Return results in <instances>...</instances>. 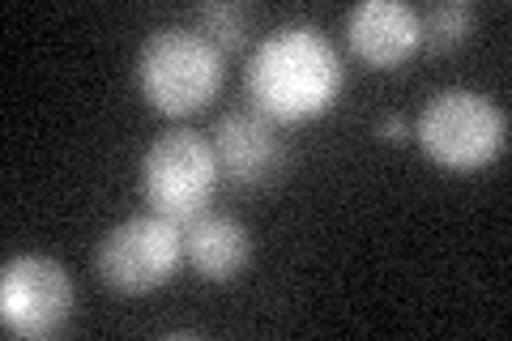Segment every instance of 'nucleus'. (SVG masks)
I'll list each match as a JSON object with an SVG mask.
<instances>
[{
    "instance_id": "11",
    "label": "nucleus",
    "mask_w": 512,
    "mask_h": 341,
    "mask_svg": "<svg viewBox=\"0 0 512 341\" xmlns=\"http://www.w3.org/2000/svg\"><path fill=\"white\" fill-rule=\"evenodd\" d=\"M419 22H423V39L431 47H440V52H448V47H461L474 35L478 13L470 0H440V5L419 13Z\"/></svg>"
},
{
    "instance_id": "1",
    "label": "nucleus",
    "mask_w": 512,
    "mask_h": 341,
    "mask_svg": "<svg viewBox=\"0 0 512 341\" xmlns=\"http://www.w3.org/2000/svg\"><path fill=\"white\" fill-rule=\"evenodd\" d=\"M244 90L256 111L278 124H299L329 111L342 94V60L325 30L308 22L278 26L256 43L244 69Z\"/></svg>"
},
{
    "instance_id": "9",
    "label": "nucleus",
    "mask_w": 512,
    "mask_h": 341,
    "mask_svg": "<svg viewBox=\"0 0 512 341\" xmlns=\"http://www.w3.org/2000/svg\"><path fill=\"white\" fill-rule=\"evenodd\" d=\"M184 226V256L192 273H197L201 282H235L239 273L248 269L252 261V235L248 226L231 218V214H214V209H201V214H192Z\"/></svg>"
},
{
    "instance_id": "10",
    "label": "nucleus",
    "mask_w": 512,
    "mask_h": 341,
    "mask_svg": "<svg viewBox=\"0 0 512 341\" xmlns=\"http://www.w3.org/2000/svg\"><path fill=\"white\" fill-rule=\"evenodd\" d=\"M252 18H256V9L244 5V0H205L197 9V30L227 56V52H244L248 47Z\"/></svg>"
},
{
    "instance_id": "7",
    "label": "nucleus",
    "mask_w": 512,
    "mask_h": 341,
    "mask_svg": "<svg viewBox=\"0 0 512 341\" xmlns=\"http://www.w3.org/2000/svg\"><path fill=\"white\" fill-rule=\"evenodd\" d=\"M214 154H218L222 180H231L239 188L274 184L291 167V145H286L278 120H269L252 103L222 111L214 120Z\"/></svg>"
},
{
    "instance_id": "4",
    "label": "nucleus",
    "mask_w": 512,
    "mask_h": 341,
    "mask_svg": "<svg viewBox=\"0 0 512 341\" xmlns=\"http://www.w3.org/2000/svg\"><path fill=\"white\" fill-rule=\"evenodd\" d=\"M184 261V226L146 209L116 222L94 248V273L116 295H150L167 286Z\"/></svg>"
},
{
    "instance_id": "12",
    "label": "nucleus",
    "mask_w": 512,
    "mask_h": 341,
    "mask_svg": "<svg viewBox=\"0 0 512 341\" xmlns=\"http://www.w3.org/2000/svg\"><path fill=\"white\" fill-rule=\"evenodd\" d=\"M376 137H380L384 145H402V141H410V120H406V116H397V111H380Z\"/></svg>"
},
{
    "instance_id": "8",
    "label": "nucleus",
    "mask_w": 512,
    "mask_h": 341,
    "mask_svg": "<svg viewBox=\"0 0 512 341\" xmlns=\"http://www.w3.org/2000/svg\"><path fill=\"white\" fill-rule=\"evenodd\" d=\"M346 43L372 69H393L410 60L423 43L419 9L406 0H359L346 13Z\"/></svg>"
},
{
    "instance_id": "2",
    "label": "nucleus",
    "mask_w": 512,
    "mask_h": 341,
    "mask_svg": "<svg viewBox=\"0 0 512 341\" xmlns=\"http://www.w3.org/2000/svg\"><path fill=\"white\" fill-rule=\"evenodd\" d=\"M227 81V56L197 26H158L141 39L137 90L158 116H192L210 107Z\"/></svg>"
},
{
    "instance_id": "3",
    "label": "nucleus",
    "mask_w": 512,
    "mask_h": 341,
    "mask_svg": "<svg viewBox=\"0 0 512 341\" xmlns=\"http://www.w3.org/2000/svg\"><path fill=\"white\" fill-rule=\"evenodd\" d=\"M410 137H419L436 167L478 171L508 150V111L491 94L448 86L423 103Z\"/></svg>"
},
{
    "instance_id": "5",
    "label": "nucleus",
    "mask_w": 512,
    "mask_h": 341,
    "mask_svg": "<svg viewBox=\"0 0 512 341\" xmlns=\"http://www.w3.org/2000/svg\"><path fill=\"white\" fill-rule=\"evenodd\" d=\"M222 180L214 141L192 128H167L141 154V197L154 214L188 222L210 205Z\"/></svg>"
},
{
    "instance_id": "6",
    "label": "nucleus",
    "mask_w": 512,
    "mask_h": 341,
    "mask_svg": "<svg viewBox=\"0 0 512 341\" xmlns=\"http://www.w3.org/2000/svg\"><path fill=\"white\" fill-rule=\"evenodd\" d=\"M73 316V278L43 252L0 265V324L18 337H56Z\"/></svg>"
}]
</instances>
